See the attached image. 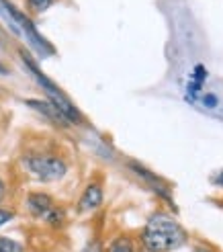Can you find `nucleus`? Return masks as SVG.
<instances>
[{"mask_svg": "<svg viewBox=\"0 0 223 252\" xmlns=\"http://www.w3.org/2000/svg\"><path fill=\"white\" fill-rule=\"evenodd\" d=\"M141 246L154 252H172L189 242V234L182 225L164 211H156L141 230Z\"/></svg>", "mask_w": 223, "mask_h": 252, "instance_id": "nucleus-1", "label": "nucleus"}, {"mask_svg": "<svg viewBox=\"0 0 223 252\" xmlns=\"http://www.w3.org/2000/svg\"><path fill=\"white\" fill-rule=\"evenodd\" d=\"M23 166L41 183H56L68 172L66 160L56 154H27L23 158Z\"/></svg>", "mask_w": 223, "mask_h": 252, "instance_id": "nucleus-2", "label": "nucleus"}, {"mask_svg": "<svg viewBox=\"0 0 223 252\" xmlns=\"http://www.w3.org/2000/svg\"><path fill=\"white\" fill-rule=\"evenodd\" d=\"M23 62H25V64H27V68L31 70V74H33V76L37 78V82L41 84V88L45 91V94L49 96V103L56 105V107H57L61 113H64V115L68 117V121H70V123H82V115H80V111L72 105V100H70V98H68L64 93H61V91H59V88H57V86H56L52 80H49L47 76H43L41 70L37 68V66H35V62L29 58V54H25V52H23Z\"/></svg>", "mask_w": 223, "mask_h": 252, "instance_id": "nucleus-3", "label": "nucleus"}, {"mask_svg": "<svg viewBox=\"0 0 223 252\" xmlns=\"http://www.w3.org/2000/svg\"><path fill=\"white\" fill-rule=\"evenodd\" d=\"M103 199H105L103 187L98 185V183H90L82 191V195L78 199V213H88V211L98 209V207L103 205Z\"/></svg>", "mask_w": 223, "mask_h": 252, "instance_id": "nucleus-4", "label": "nucleus"}, {"mask_svg": "<svg viewBox=\"0 0 223 252\" xmlns=\"http://www.w3.org/2000/svg\"><path fill=\"white\" fill-rule=\"evenodd\" d=\"M54 207H56V201L47 193H29L27 195V209L33 218L43 220Z\"/></svg>", "mask_w": 223, "mask_h": 252, "instance_id": "nucleus-5", "label": "nucleus"}, {"mask_svg": "<svg viewBox=\"0 0 223 252\" xmlns=\"http://www.w3.org/2000/svg\"><path fill=\"white\" fill-rule=\"evenodd\" d=\"M27 105L33 107V109H37V111H41L45 117H49L52 121H56L57 125H64V127H66V125H72V123L68 121V117L64 115V113H61L56 105L49 103V100H35V98H29V100H27Z\"/></svg>", "mask_w": 223, "mask_h": 252, "instance_id": "nucleus-6", "label": "nucleus"}, {"mask_svg": "<svg viewBox=\"0 0 223 252\" xmlns=\"http://www.w3.org/2000/svg\"><path fill=\"white\" fill-rule=\"evenodd\" d=\"M107 252H135V242L129 236H117L115 240L109 244Z\"/></svg>", "mask_w": 223, "mask_h": 252, "instance_id": "nucleus-7", "label": "nucleus"}, {"mask_svg": "<svg viewBox=\"0 0 223 252\" xmlns=\"http://www.w3.org/2000/svg\"><path fill=\"white\" fill-rule=\"evenodd\" d=\"M57 0H27L25 6H27V10L31 12V15H41V12H45L49 6H54Z\"/></svg>", "mask_w": 223, "mask_h": 252, "instance_id": "nucleus-8", "label": "nucleus"}, {"mask_svg": "<svg viewBox=\"0 0 223 252\" xmlns=\"http://www.w3.org/2000/svg\"><path fill=\"white\" fill-rule=\"evenodd\" d=\"M0 252H25V248L17 240H12V238L0 236Z\"/></svg>", "mask_w": 223, "mask_h": 252, "instance_id": "nucleus-9", "label": "nucleus"}, {"mask_svg": "<svg viewBox=\"0 0 223 252\" xmlns=\"http://www.w3.org/2000/svg\"><path fill=\"white\" fill-rule=\"evenodd\" d=\"M43 220H45L49 225H56V228H57V225H61V223H64V220H66V216H64V209H59V207L56 205V207H54L52 211H49Z\"/></svg>", "mask_w": 223, "mask_h": 252, "instance_id": "nucleus-10", "label": "nucleus"}, {"mask_svg": "<svg viewBox=\"0 0 223 252\" xmlns=\"http://www.w3.org/2000/svg\"><path fill=\"white\" fill-rule=\"evenodd\" d=\"M82 252H105V248H103V244L98 240H92V242H88L82 248Z\"/></svg>", "mask_w": 223, "mask_h": 252, "instance_id": "nucleus-11", "label": "nucleus"}, {"mask_svg": "<svg viewBox=\"0 0 223 252\" xmlns=\"http://www.w3.org/2000/svg\"><path fill=\"white\" fill-rule=\"evenodd\" d=\"M12 218H15V213L8 211V209H4V207H0V228H2L4 223H8Z\"/></svg>", "mask_w": 223, "mask_h": 252, "instance_id": "nucleus-12", "label": "nucleus"}, {"mask_svg": "<svg viewBox=\"0 0 223 252\" xmlns=\"http://www.w3.org/2000/svg\"><path fill=\"white\" fill-rule=\"evenodd\" d=\"M211 183L215 187H223V170H217L213 176H211Z\"/></svg>", "mask_w": 223, "mask_h": 252, "instance_id": "nucleus-13", "label": "nucleus"}, {"mask_svg": "<svg viewBox=\"0 0 223 252\" xmlns=\"http://www.w3.org/2000/svg\"><path fill=\"white\" fill-rule=\"evenodd\" d=\"M193 252H215V250H213V248H209V246L199 244V246H195V248H193Z\"/></svg>", "mask_w": 223, "mask_h": 252, "instance_id": "nucleus-14", "label": "nucleus"}, {"mask_svg": "<svg viewBox=\"0 0 223 252\" xmlns=\"http://www.w3.org/2000/svg\"><path fill=\"white\" fill-rule=\"evenodd\" d=\"M2 197H4V183L0 179V201H2Z\"/></svg>", "mask_w": 223, "mask_h": 252, "instance_id": "nucleus-15", "label": "nucleus"}, {"mask_svg": "<svg viewBox=\"0 0 223 252\" xmlns=\"http://www.w3.org/2000/svg\"><path fill=\"white\" fill-rule=\"evenodd\" d=\"M135 252H154L150 248H145V246H139V248H135Z\"/></svg>", "mask_w": 223, "mask_h": 252, "instance_id": "nucleus-16", "label": "nucleus"}, {"mask_svg": "<svg viewBox=\"0 0 223 252\" xmlns=\"http://www.w3.org/2000/svg\"><path fill=\"white\" fill-rule=\"evenodd\" d=\"M0 74H8V72H6V68H4L2 64H0Z\"/></svg>", "mask_w": 223, "mask_h": 252, "instance_id": "nucleus-17", "label": "nucleus"}]
</instances>
